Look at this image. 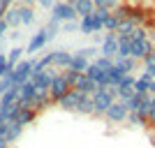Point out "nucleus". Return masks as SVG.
Here are the masks:
<instances>
[{
  "mask_svg": "<svg viewBox=\"0 0 155 148\" xmlns=\"http://www.w3.org/2000/svg\"><path fill=\"white\" fill-rule=\"evenodd\" d=\"M116 100H118L116 86H107V88L97 90L95 95H93V102H95V113H93V116H95V118L104 116V113L111 109V104L116 102Z\"/></svg>",
  "mask_w": 155,
  "mask_h": 148,
  "instance_id": "1",
  "label": "nucleus"
},
{
  "mask_svg": "<svg viewBox=\"0 0 155 148\" xmlns=\"http://www.w3.org/2000/svg\"><path fill=\"white\" fill-rule=\"evenodd\" d=\"M51 14H53L51 19L58 21L60 26H63V23H67V21H77V19H79V16H77V9H74L72 5H67L65 0H58V2L53 5Z\"/></svg>",
  "mask_w": 155,
  "mask_h": 148,
  "instance_id": "2",
  "label": "nucleus"
},
{
  "mask_svg": "<svg viewBox=\"0 0 155 148\" xmlns=\"http://www.w3.org/2000/svg\"><path fill=\"white\" fill-rule=\"evenodd\" d=\"M32 65H35V60H21V63L14 67V72H12L14 86H23V84L30 81L32 79Z\"/></svg>",
  "mask_w": 155,
  "mask_h": 148,
  "instance_id": "3",
  "label": "nucleus"
},
{
  "mask_svg": "<svg viewBox=\"0 0 155 148\" xmlns=\"http://www.w3.org/2000/svg\"><path fill=\"white\" fill-rule=\"evenodd\" d=\"M130 116V109H127V104L123 102V100H116V102L111 104V109L104 113V118L109 123H114V125H118V123H125Z\"/></svg>",
  "mask_w": 155,
  "mask_h": 148,
  "instance_id": "4",
  "label": "nucleus"
},
{
  "mask_svg": "<svg viewBox=\"0 0 155 148\" xmlns=\"http://www.w3.org/2000/svg\"><path fill=\"white\" fill-rule=\"evenodd\" d=\"M70 90H72V86L65 81V77H63V74H56V77H53V81H51V88H49V95H51L53 104H58L60 100L70 93Z\"/></svg>",
  "mask_w": 155,
  "mask_h": 148,
  "instance_id": "5",
  "label": "nucleus"
},
{
  "mask_svg": "<svg viewBox=\"0 0 155 148\" xmlns=\"http://www.w3.org/2000/svg\"><path fill=\"white\" fill-rule=\"evenodd\" d=\"M153 46H155V42L150 37L143 39V42H134V44H132V58H134L137 63H143L146 58L153 56Z\"/></svg>",
  "mask_w": 155,
  "mask_h": 148,
  "instance_id": "6",
  "label": "nucleus"
},
{
  "mask_svg": "<svg viewBox=\"0 0 155 148\" xmlns=\"http://www.w3.org/2000/svg\"><path fill=\"white\" fill-rule=\"evenodd\" d=\"M100 53H102L104 58H114L116 60V56H118V35L116 32H107V35L102 37Z\"/></svg>",
  "mask_w": 155,
  "mask_h": 148,
  "instance_id": "7",
  "label": "nucleus"
},
{
  "mask_svg": "<svg viewBox=\"0 0 155 148\" xmlns=\"http://www.w3.org/2000/svg\"><path fill=\"white\" fill-rule=\"evenodd\" d=\"M134 84H137V77H134V74H127V77H125L123 81L116 86V95H118V100L127 102L130 97H134Z\"/></svg>",
  "mask_w": 155,
  "mask_h": 148,
  "instance_id": "8",
  "label": "nucleus"
},
{
  "mask_svg": "<svg viewBox=\"0 0 155 148\" xmlns=\"http://www.w3.org/2000/svg\"><path fill=\"white\" fill-rule=\"evenodd\" d=\"M35 97H37V88H35V84H32V81H28V84L19 86V104H21V107L32 109Z\"/></svg>",
  "mask_w": 155,
  "mask_h": 148,
  "instance_id": "9",
  "label": "nucleus"
},
{
  "mask_svg": "<svg viewBox=\"0 0 155 148\" xmlns=\"http://www.w3.org/2000/svg\"><path fill=\"white\" fill-rule=\"evenodd\" d=\"M84 97H86V95H81L77 88H72L70 93H67V95L58 102V107H63L65 111H77V107L81 104V100H84Z\"/></svg>",
  "mask_w": 155,
  "mask_h": 148,
  "instance_id": "10",
  "label": "nucleus"
},
{
  "mask_svg": "<svg viewBox=\"0 0 155 148\" xmlns=\"http://www.w3.org/2000/svg\"><path fill=\"white\" fill-rule=\"evenodd\" d=\"M74 88H77L79 93H81V95H86V97H93V95L97 93V90H100V86H97V81H93L91 77L81 74V79L77 81V86H74Z\"/></svg>",
  "mask_w": 155,
  "mask_h": 148,
  "instance_id": "11",
  "label": "nucleus"
},
{
  "mask_svg": "<svg viewBox=\"0 0 155 148\" xmlns=\"http://www.w3.org/2000/svg\"><path fill=\"white\" fill-rule=\"evenodd\" d=\"M21 132H23V125H19L16 120H9V123H5V134H2V139H5L7 143H14L21 136Z\"/></svg>",
  "mask_w": 155,
  "mask_h": 148,
  "instance_id": "12",
  "label": "nucleus"
},
{
  "mask_svg": "<svg viewBox=\"0 0 155 148\" xmlns=\"http://www.w3.org/2000/svg\"><path fill=\"white\" fill-rule=\"evenodd\" d=\"M53 53V67L56 70H67L70 67V63H72V58H74V53H70V51H51Z\"/></svg>",
  "mask_w": 155,
  "mask_h": 148,
  "instance_id": "13",
  "label": "nucleus"
},
{
  "mask_svg": "<svg viewBox=\"0 0 155 148\" xmlns=\"http://www.w3.org/2000/svg\"><path fill=\"white\" fill-rule=\"evenodd\" d=\"M46 42H49V37H46V30L42 28V30H39L37 35L30 39V44L26 46V51H28V53H37V51H42V49H44Z\"/></svg>",
  "mask_w": 155,
  "mask_h": 148,
  "instance_id": "14",
  "label": "nucleus"
},
{
  "mask_svg": "<svg viewBox=\"0 0 155 148\" xmlns=\"http://www.w3.org/2000/svg\"><path fill=\"white\" fill-rule=\"evenodd\" d=\"M150 81L153 79L148 74H141V77H137V84H134V95L143 97V95H150Z\"/></svg>",
  "mask_w": 155,
  "mask_h": 148,
  "instance_id": "15",
  "label": "nucleus"
},
{
  "mask_svg": "<svg viewBox=\"0 0 155 148\" xmlns=\"http://www.w3.org/2000/svg\"><path fill=\"white\" fill-rule=\"evenodd\" d=\"M14 104H19V86H14L12 90H7L5 95L0 97V107H2V109H9Z\"/></svg>",
  "mask_w": 155,
  "mask_h": 148,
  "instance_id": "16",
  "label": "nucleus"
},
{
  "mask_svg": "<svg viewBox=\"0 0 155 148\" xmlns=\"http://www.w3.org/2000/svg\"><path fill=\"white\" fill-rule=\"evenodd\" d=\"M74 9H77L79 19H86V16H91V14L95 12V2H93V0H79L77 5H74Z\"/></svg>",
  "mask_w": 155,
  "mask_h": 148,
  "instance_id": "17",
  "label": "nucleus"
},
{
  "mask_svg": "<svg viewBox=\"0 0 155 148\" xmlns=\"http://www.w3.org/2000/svg\"><path fill=\"white\" fill-rule=\"evenodd\" d=\"M132 37H118V56L116 58H132Z\"/></svg>",
  "mask_w": 155,
  "mask_h": 148,
  "instance_id": "18",
  "label": "nucleus"
},
{
  "mask_svg": "<svg viewBox=\"0 0 155 148\" xmlns=\"http://www.w3.org/2000/svg\"><path fill=\"white\" fill-rule=\"evenodd\" d=\"M88 65H91V60H86V58H81V56H77V53H74V58H72V63H70V67H67V70L77 72V74H86Z\"/></svg>",
  "mask_w": 155,
  "mask_h": 148,
  "instance_id": "19",
  "label": "nucleus"
},
{
  "mask_svg": "<svg viewBox=\"0 0 155 148\" xmlns=\"http://www.w3.org/2000/svg\"><path fill=\"white\" fill-rule=\"evenodd\" d=\"M35 118H37V111H35V109H26V107H21L19 116H16V123L26 127V125H30V123L35 120Z\"/></svg>",
  "mask_w": 155,
  "mask_h": 148,
  "instance_id": "20",
  "label": "nucleus"
},
{
  "mask_svg": "<svg viewBox=\"0 0 155 148\" xmlns=\"http://www.w3.org/2000/svg\"><path fill=\"white\" fill-rule=\"evenodd\" d=\"M93 65H95L100 72H104V74H109L111 70H114V65H116V60L114 58H104V56H97L95 60H93Z\"/></svg>",
  "mask_w": 155,
  "mask_h": 148,
  "instance_id": "21",
  "label": "nucleus"
},
{
  "mask_svg": "<svg viewBox=\"0 0 155 148\" xmlns=\"http://www.w3.org/2000/svg\"><path fill=\"white\" fill-rule=\"evenodd\" d=\"M77 113H81V116H93V113H95V102H93V97H84V100H81V104L77 107Z\"/></svg>",
  "mask_w": 155,
  "mask_h": 148,
  "instance_id": "22",
  "label": "nucleus"
},
{
  "mask_svg": "<svg viewBox=\"0 0 155 148\" xmlns=\"http://www.w3.org/2000/svg\"><path fill=\"white\" fill-rule=\"evenodd\" d=\"M5 21H7V26H9V28H19V26H21V14H19V7H9V9H7Z\"/></svg>",
  "mask_w": 155,
  "mask_h": 148,
  "instance_id": "23",
  "label": "nucleus"
},
{
  "mask_svg": "<svg viewBox=\"0 0 155 148\" xmlns=\"http://www.w3.org/2000/svg\"><path fill=\"white\" fill-rule=\"evenodd\" d=\"M19 14H21V26H30L35 21V9L26 5H19Z\"/></svg>",
  "mask_w": 155,
  "mask_h": 148,
  "instance_id": "24",
  "label": "nucleus"
},
{
  "mask_svg": "<svg viewBox=\"0 0 155 148\" xmlns=\"http://www.w3.org/2000/svg\"><path fill=\"white\" fill-rule=\"evenodd\" d=\"M79 30H81V35H93V32H95L93 14H91V16H86V19H79Z\"/></svg>",
  "mask_w": 155,
  "mask_h": 148,
  "instance_id": "25",
  "label": "nucleus"
},
{
  "mask_svg": "<svg viewBox=\"0 0 155 148\" xmlns=\"http://www.w3.org/2000/svg\"><path fill=\"white\" fill-rule=\"evenodd\" d=\"M116 67H120L125 74H132V70L137 67V60L134 58H116Z\"/></svg>",
  "mask_w": 155,
  "mask_h": 148,
  "instance_id": "26",
  "label": "nucleus"
},
{
  "mask_svg": "<svg viewBox=\"0 0 155 148\" xmlns=\"http://www.w3.org/2000/svg\"><path fill=\"white\" fill-rule=\"evenodd\" d=\"M93 2H95V9H109V12L118 9L120 5V0H93Z\"/></svg>",
  "mask_w": 155,
  "mask_h": 148,
  "instance_id": "27",
  "label": "nucleus"
},
{
  "mask_svg": "<svg viewBox=\"0 0 155 148\" xmlns=\"http://www.w3.org/2000/svg\"><path fill=\"white\" fill-rule=\"evenodd\" d=\"M44 30H46V37H49V42H51V39L56 37L58 32H63V26H60L58 21H53V19H51L49 23H46V28H44Z\"/></svg>",
  "mask_w": 155,
  "mask_h": 148,
  "instance_id": "28",
  "label": "nucleus"
},
{
  "mask_svg": "<svg viewBox=\"0 0 155 148\" xmlns=\"http://www.w3.org/2000/svg\"><path fill=\"white\" fill-rule=\"evenodd\" d=\"M127 123H130V125H137V127H148V118L141 116V113H130Z\"/></svg>",
  "mask_w": 155,
  "mask_h": 148,
  "instance_id": "29",
  "label": "nucleus"
},
{
  "mask_svg": "<svg viewBox=\"0 0 155 148\" xmlns=\"http://www.w3.org/2000/svg\"><path fill=\"white\" fill-rule=\"evenodd\" d=\"M23 51H26V49H21V46L12 49V51H9V56H7V63L12 65V67H16V65L21 63V56H23Z\"/></svg>",
  "mask_w": 155,
  "mask_h": 148,
  "instance_id": "30",
  "label": "nucleus"
},
{
  "mask_svg": "<svg viewBox=\"0 0 155 148\" xmlns=\"http://www.w3.org/2000/svg\"><path fill=\"white\" fill-rule=\"evenodd\" d=\"M118 23H120V19L111 12V16L107 19V23H104V30H107V32H116V30H118Z\"/></svg>",
  "mask_w": 155,
  "mask_h": 148,
  "instance_id": "31",
  "label": "nucleus"
},
{
  "mask_svg": "<svg viewBox=\"0 0 155 148\" xmlns=\"http://www.w3.org/2000/svg\"><path fill=\"white\" fill-rule=\"evenodd\" d=\"M143 39H148V30H146V26H137L132 32V42H143Z\"/></svg>",
  "mask_w": 155,
  "mask_h": 148,
  "instance_id": "32",
  "label": "nucleus"
},
{
  "mask_svg": "<svg viewBox=\"0 0 155 148\" xmlns=\"http://www.w3.org/2000/svg\"><path fill=\"white\" fill-rule=\"evenodd\" d=\"M60 74L65 77V81H67V84H70L72 88H74V86H77V81L81 79V74H77V72H72V70H63Z\"/></svg>",
  "mask_w": 155,
  "mask_h": 148,
  "instance_id": "33",
  "label": "nucleus"
},
{
  "mask_svg": "<svg viewBox=\"0 0 155 148\" xmlns=\"http://www.w3.org/2000/svg\"><path fill=\"white\" fill-rule=\"evenodd\" d=\"M143 74H148V77L155 81V60H153V56L143 60Z\"/></svg>",
  "mask_w": 155,
  "mask_h": 148,
  "instance_id": "34",
  "label": "nucleus"
},
{
  "mask_svg": "<svg viewBox=\"0 0 155 148\" xmlns=\"http://www.w3.org/2000/svg\"><path fill=\"white\" fill-rule=\"evenodd\" d=\"M97 53H100V51H97L95 46H86V49H79L77 56H81V58H86V60H91V58H95Z\"/></svg>",
  "mask_w": 155,
  "mask_h": 148,
  "instance_id": "35",
  "label": "nucleus"
},
{
  "mask_svg": "<svg viewBox=\"0 0 155 148\" xmlns=\"http://www.w3.org/2000/svg\"><path fill=\"white\" fill-rule=\"evenodd\" d=\"M141 100L143 97H139V95H134V97H130L127 102V109H130V113H137V111H139V107H141Z\"/></svg>",
  "mask_w": 155,
  "mask_h": 148,
  "instance_id": "36",
  "label": "nucleus"
},
{
  "mask_svg": "<svg viewBox=\"0 0 155 148\" xmlns=\"http://www.w3.org/2000/svg\"><path fill=\"white\" fill-rule=\"evenodd\" d=\"M14 88V81H12V77H7V79H0V97L5 95L7 90H12Z\"/></svg>",
  "mask_w": 155,
  "mask_h": 148,
  "instance_id": "37",
  "label": "nucleus"
},
{
  "mask_svg": "<svg viewBox=\"0 0 155 148\" xmlns=\"http://www.w3.org/2000/svg\"><path fill=\"white\" fill-rule=\"evenodd\" d=\"M79 30V21H67V23H63V32H74Z\"/></svg>",
  "mask_w": 155,
  "mask_h": 148,
  "instance_id": "38",
  "label": "nucleus"
},
{
  "mask_svg": "<svg viewBox=\"0 0 155 148\" xmlns=\"http://www.w3.org/2000/svg\"><path fill=\"white\" fill-rule=\"evenodd\" d=\"M58 0H37L39 7H44V9H53V5H56Z\"/></svg>",
  "mask_w": 155,
  "mask_h": 148,
  "instance_id": "39",
  "label": "nucleus"
},
{
  "mask_svg": "<svg viewBox=\"0 0 155 148\" xmlns=\"http://www.w3.org/2000/svg\"><path fill=\"white\" fill-rule=\"evenodd\" d=\"M148 127H155V104H153V109L148 111Z\"/></svg>",
  "mask_w": 155,
  "mask_h": 148,
  "instance_id": "40",
  "label": "nucleus"
},
{
  "mask_svg": "<svg viewBox=\"0 0 155 148\" xmlns=\"http://www.w3.org/2000/svg\"><path fill=\"white\" fill-rule=\"evenodd\" d=\"M7 28H9V26H7V21L2 19V21H0V39H2V35L7 32Z\"/></svg>",
  "mask_w": 155,
  "mask_h": 148,
  "instance_id": "41",
  "label": "nucleus"
},
{
  "mask_svg": "<svg viewBox=\"0 0 155 148\" xmlns=\"http://www.w3.org/2000/svg\"><path fill=\"white\" fill-rule=\"evenodd\" d=\"M14 2H16V0H0V5H2V7H7V9H9V7H12Z\"/></svg>",
  "mask_w": 155,
  "mask_h": 148,
  "instance_id": "42",
  "label": "nucleus"
},
{
  "mask_svg": "<svg viewBox=\"0 0 155 148\" xmlns=\"http://www.w3.org/2000/svg\"><path fill=\"white\" fill-rule=\"evenodd\" d=\"M23 5H26V7H32V5H37V0H23Z\"/></svg>",
  "mask_w": 155,
  "mask_h": 148,
  "instance_id": "43",
  "label": "nucleus"
},
{
  "mask_svg": "<svg viewBox=\"0 0 155 148\" xmlns=\"http://www.w3.org/2000/svg\"><path fill=\"white\" fill-rule=\"evenodd\" d=\"M0 123H7V118H5V111H2V107H0Z\"/></svg>",
  "mask_w": 155,
  "mask_h": 148,
  "instance_id": "44",
  "label": "nucleus"
},
{
  "mask_svg": "<svg viewBox=\"0 0 155 148\" xmlns=\"http://www.w3.org/2000/svg\"><path fill=\"white\" fill-rule=\"evenodd\" d=\"M150 95L155 97V81H150Z\"/></svg>",
  "mask_w": 155,
  "mask_h": 148,
  "instance_id": "45",
  "label": "nucleus"
},
{
  "mask_svg": "<svg viewBox=\"0 0 155 148\" xmlns=\"http://www.w3.org/2000/svg\"><path fill=\"white\" fill-rule=\"evenodd\" d=\"M7 146H9V143H7L5 139H0V148H7Z\"/></svg>",
  "mask_w": 155,
  "mask_h": 148,
  "instance_id": "46",
  "label": "nucleus"
},
{
  "mask_svg": "<svg viewBox=\"0 0 155 148\" xmlns=\"http://www.w3.org/2000/svg\"><path fill=\"white\" fill-rule=\"evenodd\" d=\"M153 60H155V46H153Z\"/></svg>",
  "mask_w": 155,
  "mask_h": 148,
  "instance_id": "47",
  "label": "nucleus"
},
{
  "mask_svg": "<svg viewBox=\"0 0 155 148\" xmlns=\"http://www.w3.org/2000/svg\"><path fill=\"white\" fill-rule=\"evenodd\" d=\"M153 2H155V0H153Z\"/></svg>",
  "mask_w": 155,
  "mask_h": 148,
  "instance_id": "48",
  "label": "nucleus"
}]
</instances>
